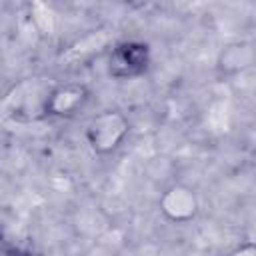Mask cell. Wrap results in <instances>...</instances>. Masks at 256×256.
Listing matches in <instances>:
<instances>
[{
    "mask_svg": "<svg viewBox=\"0 0 256 256\" xmlns=\"http://www.w3.org/2000/svg\"><path fill=\"white\" fill-rule=\"evenodd\" d=\"M158 210L172 224H188L198 216L200 200L192 186L174 182L162 190L158 198Z\"/></svg>",
    "mask_w": 256,
    "mask_h": 256,
    "instance_id": "cell-3",
    "label": "cell"
},
{
    "mask_svg": "<svg viewBox=\"0 0 256 256\" xmlns=\"http://www.w3.org/2000/svg\"><path fill=\"white\" fill-rule=\"evenodd\" d=\"M150 46L140 40H124L108 54V74L116 80H132L146 74L150 68Z\"/></svg>",
    "mask_w": 256,
    "mask_h": 256,
    "instance_id": "cell-2",
    "label": "cell"
},
{
    "mask_svg": "<svg viewBox=\"0 0 256 256\" xmlns=\"http://www.w3.org/2000/svg\"><path fill=\"white\" fill-rule=\"evenodd\" d=\"M256 64V48L250 42H232L226 48H222L216 68L224 76L240 74L246 68Z\"/></svg>",
    "mask_w": 256,
    "mask_h": 256,
    "instance_id": "cell-5",
    "label": "cell"
},
{
    "mask_svg": "<svg viewBox=\"0 0 256 256\" xmlns=\"http://www.w3.org/2000/svg\"><path fill=\"white\" fill-rule=\"evenodd\" d=\"M90 100V88L82 82H62L54 86L42 102V112L52 118H72Z\"/></svg>",
    "mask_w": 256,
    "mask_h": 256,
    "instance_id": "cell-4",
    "label": "cell"
},
{
    "mask_svg": "<svg viewBox=\"0 0 256 256\" xmlns=\"http://www.w3.org/2000/svg\"><path fill=\"white\" fill-rule=\"evenodd\" d=\"M130 118L114 108L100 110L84 126V138L90 150L98 156L114 154L130 136Z\"/></svg>",
    "mask_w": 256,
    "mask_h": 256,
    "instance_id": "cell-1",
    "label": "cell"
},
{
    "mask_svg": "<svg viewBox=\"0 0 256 256\" xmlns=\"http://www.w3.org/2000/svg\"><path fill=\"white\" fill-rule=\"evenodd\" d=\"M226 256H256V240L240 242L238 246H234L232 250H228Z\"/></svg>",
    "mask_w": 256,
    "mask_h": 256,
    "instance_id": "cell-6",
    "label": "cell"
}]
</instances>
